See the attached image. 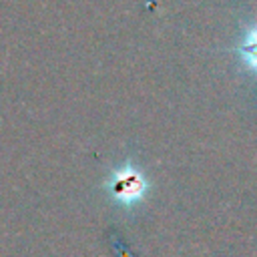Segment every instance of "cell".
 <instances>
[{
    "instance_id": "cell-1",
    "label": "cell",
    "mask_w": 257,
    "mask_h": 257,
    "mask_svg": "<svg viewBox=\"0 0 257 257\" xmlns=\"http://www.w3.org/2000/svg\"><path fill=\"white\" fill-rule=\"evenodd\" d=\"M112 191L120 201H128V199H137L143 193V181L137 173L128 171H120L114 175V183H112Z\"/></svg>"
},
{
    "instance_id": "cell-2",
    "label": "cell",
    "mask_w": 257,
    "mask_h": 257,
    "mask_svg": "<svg viewBox=\"0 0 257 257\" xmlns=\"http://www.w3.org/2000/svg\"><path fill=\"white\" fill-rule=\"evenodd\" d=\"M239 54H241V58L247 62V66L257 72V28H253V30L245 36V40L241 42Z\"/></svg>"
}]
</instances>
